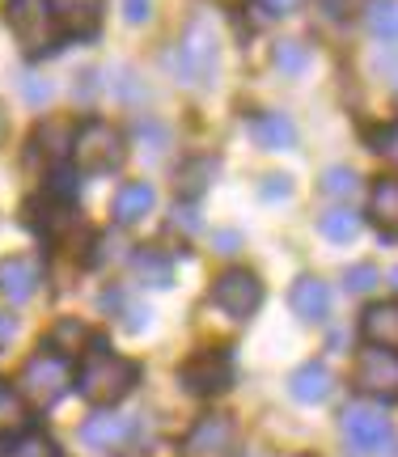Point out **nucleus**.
I'll list each match as a JSON object with an SVG mask.
<instances>
[{
	"label": "nucleus",
	"mask_w": 398,
	"mask_h": 457,
	"mask_svg": "<svg viewBox=\"0 0 398 457\" xmlns=\"http://www.w3.org/2000/svg\"><path fill=\"white\" fill-rule=\"evenodd\" d=\"M72 140H77V128H72V119H43L38 131H34V148L47 157V162H64L72 157Z\"/></svg>",
	"instance_id": "nucleus-16"
},
{
	"label": "nucleus",
	"mask_w": 398,
	"mask_h": 457,
	"mask_svg": "<svg viewBox=\"0 0 398 457\" xmlns=\"http://www.w3.org/2000/svg\"><path fill=\"white\" fill-rule=\"evenodd\" d=\"M81 191V179H77V170H55L51 174V195L60 199V204H72Z\"/></svg>",
	"instance_id": "nucleus-31"
},
{
	"label": "nucleus",
	"mask_w": 398,
	"mask_h": 457,
	"mask_svg": "<svg viewBox=\"0 0 398 457\" xmlns=\"http://www.w3.org/2000/svg\"><path fill=\"white\" fill-rule=\"evenodd\" d=\"M250 136H254V145L263 148H293L297 145V128H293V119L280 111H259L250 119Z\"/></svg>",
	"instance_id": "nucleus-18"
},
{
	"label": "nucleus",
	"mask_w": 398,
	"mask_h": 457,
	"mask_svg": "<svg viewBox=\"0 0 398 457\" xmlns=\"http://www.w3.org/2000/svg\"><path fill=\"white\" fill-rule=\"evenodd\" d=\"M216 170H220L216 157H191V162H183L178 165V174H174V195L178 199H199L208 187H212Z\"/></svg>",
	"instance_id": "nucleus-19"
},
{
	"label": "nucleus",
	"mask_w": 398,
	"mask_h": 457,
	"mask_svg": "<svg viewBox=\"0 0 398 457\" xmlns=\"http://www.w3.org/2000/svg\"><path fill=\"white\" fill-rule=\"evenodd\" d=\"M339 424H344V436H348V445L356 453H386L390 441H394V428H390V420L382 415V407L352 403Z\"/></svg>",
	"instance_id": "nucleus-7"
},
{
	"label": "nucleus",
	"mask_w": 398,
	"mask_h": 457,
	"mask_svg": "<svg viewBox=\"0 0 398 457\" xmlns=\"http://www.w3.org/2000/svg\"><path fill=\"white\" fill-rule=\"evenodd\" d=\"M352 386L377 403H390L398 398V352H386V347H365L356 364H352Z\"/></svg>",
	"instance_id": "nucleus-6"
},
{
	"label": "nucleus",
	"mask_w": 398,
	"mask_h": 457,
	"mask_svg": "<svg viewBox=\"0 0 398 457\" xmlns=\"http://www.w3.org/2000/svg\"><path fill=\"white\" fill-rule=\"evenodd\" d=\"M318 228H322V237H327V242L348 245L352 237L361 233V212H356V208H331V212H322Z\"/></svg>",
	"instance_id": "nucleus-23"
},
{
	"label": "nucleus",
	"mask_w": 398,
	"mask_h": 457,
	"mask_svg": "<svg viewBox=\"0 0 398 457\" xmlns=\"http://www.w3.org/2000/svg\"><path fill=\"white\" fill-rule=\"evenodd\" d=\"M361 335L369 339V347H386V352H398V305H394V301L369 305L365 318H361Z\"/></svg>",
	"instance_id": "nucleus-14"
},
{
	"label": "nucleus",
	"mask_w": 398,
	"mask_h": 457,
	"mask_svg": "<svg viewBox=\"0 0 398 457\" xmlns=\"http://www.w3.org/2000/svg\"><path fill=\"white\" fill-rule=\"evenodd\" d=\"M38 279H43V267L34 259H9L0 262V293L9 296V301H26V296H34V288H38Z\"/></svg>",
	"instance_id": "nucleus-17"
},
{
	"label": "nucleus",
	"mask_w": 398,
	"mask_h": 457,
	"mask_svg": "<svg viewBox=\"0 0 398 457\" xmlns=\"http://www.w3.org/2000/svg\"><path fill=\"white\" fill-rule=\"evenodd\" d=\"M17 335V322H13V313H0V352L9 347V339Z\"/></svg>",
	"instance_id": "nucleus-35"
},
{
	"label": "nucleus",
	"mask_w": 398,
	"mask_h": 457,
	"mask_svg": "<svg viewBox=\"0 0 398 457\" xmlns=\"http://www.w3.org/2000/svg\"><path fill=\"white\" fill-rule=\"evenodd\" d=\"M149 13H153V0H123V17H128L132 26H140Z\"/></svg>",
	"instance_id": "nucleus-34"
},
{
	"label": "nucleus",
	"mask_w": 398,
	"mask_h": 457,
	"mask_svg": "<svg viewBox=\"0 0 398 457\" xmlns=\"http://www.w3.org/2000/svg\"><path fill=\"white\" fill-rule=\"evenodd\" d=\"M373 220L386 237H398V179H382L373 187Z\"/></svg>",
	"instance_id": "nucleus-22"
},
{
	"label": "nucleus",
	"mask_w": 398,
	"mask_h": 457,
	"mask_svg": "<svg viewBox=\"0 0 398 457\" xmlns=\"http://www.w3.org/2000/svg\"><path fill=\"white\" fill-rule=\"evenodd\" d=\"M0 457H60L55 453V445L47 441V436H38V432H26L17 445H9V449H0Z\"/></svg>",
	"instance_id": "nucleus-29"
},
{
	"label": "nucleus",
	"mask_w": 398,
	"mask_h": 457,
	"mask_svg": "<svg viewBox=\"0 0 398 457\" xmlns=\"http://www.w3.org/2000/svg\"><path fill=\"white\" fill-rule=\"evenodd\" d=\"M208 4H220V9H242L246 0H208Z\"/></svg>",
	"instance_id": "nucleus-38"
},
{
	"label": "nucleus",
	"mask_w": 398,
	"mask_h": 457,
	"mask_svg": "<svg viewBox=\"0 0 398 457\" xmlns=\"http://www.w3.org/2000/svg\"><path fill=\"white\" fill-rule=\"evenodd\" d=\"M297 4H301V0H263V9H267V13H276V17H280V13H293Z\"/></svg>",
	"instance_id": "nucleus-36"
},
{
	"label": "nucleus",
	"mask_w": 398,
	"mask_h": 457,
	"mask_svg": "<svg viewBox=\"0 0 398 457\" xmlns=\"http://www.w3.org/2000/svg\"><path fill=\"white\" fill-rule=\"evenodd\" d=\"M237 242H242L237 233H216V250H220V254H233V250H237Z\"/></svg>",
	"instance_id": "nucleus-37"
},
{
	"label": "nucleus",
	"mask_w": 398,
	"mask_h": 457,
	"mask_svg": "<svg viewBox=\"0 0 398 457\" xmlns=\"http://www.w3.org/2000/svg\"><path fill=\"white\" fill-rule=\"evenodd\" d=\"M390 284H394V288H398V267H390Z\"/></svg>",
	"instance_id": "nucleus-39"
},
{
	"label": "nucleus",
	"mask_w": 398,
	"mask_h": 457,
	"mask_svg": "<svg viewBox=\"0 0 398 457\" xmlns=\"http://www.w3.org/2000/svg\"><path fill=\"white\" fill-rule=\"evenodd\" d=\"M288 457H314V453H288Z\"/></svg>",
	"instance_id": "nucleus-40"
},
{
	"label": "nucleus",
	"mask_w": 398,
	"mask_h": 457,
	"mask_svg": "<svg viewBox=\"0 0 398 457\" xmlns=\"http://www.w3.org/2000/svg\"><path fill=\"white\" fill-rule=\"evenodd\" d=\"M377 267L373 262H356V267H348V276H344V288L348 293H373L377 288Z\"/></svg>",
	"instance_id": "nucleus-30"
},
{
	"label": "nucleus",
	"mask_w": 398,
	"mask_h": 457,
	"mask_svg": "<svg viewBox=\"0 0 398 457\" xmlns=\"http://www.w3.org/2000/svg\"><path fill=\"white\" fill-rule=\"evenodd\" d=\"M26 428H30V403L17 386L0 381V436H26Z\"/></svg>",
	"instance_id": "nucleus-21"
},
{
	"label": "nucleus",
	"mask_w": 398,
	"mask_h": 457,
	"mask_svg": "<svg viewBox=\"0 0 398 457\" xmlns=\"http://www.w3.org/2000/svg\"><path fill=\"white\" fill-rule=\"evenodd\" d=\"M216 64H220V55H216L212 21H208V17H195L183 30V38H178L166 55L170 77L178 85H187V89H203V85L216 81Z\"/></svg>",
	"instance_id": "nucleus-2"
},
{
	"label": "nucleus",
	"mask_w": 398,
	"mask_h": 457,
	"mask_svg": "<svg viewBox=\"0 0 398 457\" xmlns=\"http://www.w3.org/2000/svg\"><path fill=\"white\" fill-rule=\"evenodd\" d=\"M212 305L220 313H229V318H250V313L263 305V279L254 276V271L233 267V271H225L212 284Z\"/></svg>",
	"instance_id": "nucleus-8"
},
{
	"label": "nucleus",
	"mask_w": 398,
	"mask_h": 457,
	"mask_svg": "<svg viewBox=\"0 0 398 457\" xmlns=\"http://www.w3.org/2000/svg\"><path fill=\"white\" fill-rule=\"evenodd\" d=\"M136 381H140L136 360L115 356V352H106L102 343H94V347L85 352L81 369H77V390H81V398L94 403V407H115V403H123V398L136 390Z\"/></svg>",
	"instance_id": "nucleus-1"
},
{
	"label": "nucleus",
	"mask_w": 398,
	"mask_h": 457,
	"mask_svg": "<svg viewBox=\"0 0 398 457\" xmlns=\"http://www.w3.org/2000/svg\"><path fill=\"white\" fill-rule=\"evenodd\" d=\"M288 305H293V313L301 322H322L327 310H331V288L318 276H301L293 284V293H288Z\"/></svg>",
	"instance_id": "nucleus-13"
},
{
	"label": "nucleus",
	"mask_w": 398,
	"mask_h": 457,
	"mask_svg": "<svg viewBox=\"0 0 398 457\" xmlns=\"http://www.w3.org/2000/svg\"><path fill=\"white\" fill-rule=\"evenodd\" d=\"M140 428L128 420V415H115V411H102V415H89L81 428V441L89 449H123V445L132 441Z\"/></svg>",
	"instance_id": "nucleus-12"
},
{
	"label": "nucleus",
	"mask_w": 398,
	"mask_h": 457,
	"mask_svg": "<svg viewBox=\"0 0 398 457\" xmlns=\"http://www.w3.org/2000/svg\"><path fill=\"white\" fill-rule=\"evenodd\" d=\"M21 89H26V98H30L34 106H43V102L51 98V85L38 81V77H21Z\"/></svg>",
	"instance_id": "nucleus-33"
},
{
	"label": "nucleus",
	"mask_w": 398,
	"mask_h": 457,
	"mask_svg": "<svg viewBox=\"0 0 398 457\" xmlns=\"http://www.w3.org/2000/svg\"><path fill=\"white\" fill-rule=\"evenodd\" d=\"M331 373H327V364H318V360H310V364H301L297 373L288 377V390H293V398L297 403H322L327 394H331Z\"/></svg>",
	"instance_id": "nucleus-20"
},
{
	"label": "nucleus",
	"mask_w": 398,
	"mask_h": 457,
	"mask_svg": "<svg viewBox=\"0 0 398 457\" xmlns=\"http://www.w3.org/2000/svg\"><path fill=\"white\" fill-rule=\"evenodd\" d=\"M102 9L106 0H51L60 34H72V38H94L102 26Z\"/></svg>",
	"instance_id": "nucleus-11"
},
{
	"label": "nucleus",
	"mask_w": 398,
	"mask_h": 457,
	"mask_svg": "<svg viewBox=\"0 0 398 457\" xmlns=\"http://www.w3.org/2000/svg\"><path fill=\"white\" fill-rule=\"evenodd\" d=\"M128 157V140L115 123L106 119H89L77 128V140H72V162H77V174H111L119 170Z\"/></svg>",
	"instance_id": "nucleus-4"
},
{
	"label": "nucleus",
	"mask_w": 398,
	"mask_h": 457,
	"mask_svg": "<svg viewBox=\"0 0 398 457\" xmlns=\"http://www.w3.org/2000/svg\"><path fill=\"white\" fill-rule=\"evenodd\" d=\"M51 352H60V356H85L89 347H94V339H89V330L81 327V322H60V327L51 330Z\"/></svg>",
	"instance_id": "nucleus-26"
},
{
	"label": "nucleus",
	"mask_w": 398,
	"mask_h": 457,
	"mask_svg": "<svg viewBox=\"0 0 398 457\" xmlns=\"http://www.w3.org/2000/svg\"><path fill=\"white\" fill-rule=\"evenodd\" d=\"M365 26L373 38H398V0H369Z\"/></svg>",
	"instance_id": "nucleus-25"
},
{
	"label": "nucleus",
	"mask_w": 398,
	"mask_h": 457,
	"mask_svg": "<svg viewBox=\"0 0 398 457\" xmlns=\"http://www.w3.org/2000/svg\"><path fill=\"white\" fill-rule=\"evenodd\" d=\"M4 21H9L13 38L21 43V51L30 60L55 51V43H60V26H55V13H51V0H9L4 4Z\"/></svg>",
	"instance_id": "nucleus-5"
},
{
	"label": "nucleus",
	"mask_w": 398,
	"mask_h": 457,
	"mask_svg": "<svg viewBox=\"0 0 398 457\" xmlns=\"http://www.w3.org/2000/svg\"><path fill=\"white\" fill-rule=\"evenodd\" d=\"M136 276L145 279V284H153V288H166L170 279H174V262L162 250H136Z\"/></svg>",
	"instance_id": "nucleus-24"
},
{
	"label": "nucleus",
	"mask_w": 398,
	"mask_h": 457,
	"mask_svg": "<svg viewBox=\"0 0 398 457\" xmlns=\"http://www.w3.org/2000/svg\"><path fill=\"white\" fill-rule=\"evenodd\" d=\"M318 187H322V195H335V199H352V195H356V187H361V179L352 174L348 165H331V170L322 174V182H318Z\"/></svg>",
	"instance_id": "nucleus-28"
},
{
	"label": "nucleus",
	"mask_w": 398,
	"mask_h": 457,
	"mask_svg": "<svg viewBox=\"0 0 398 457\" xmlns=\"http://www.w3.org/2000/svg\"><path fill=\"white\" fill-rule=\"evenodd\" d=\"M183 381L191 394H225L233 386V356L225 347H208L183 364Z\"/></svg>",
	"instance_id": "nucleus-9"
},
{
	"label": "nucleus",
	"mask_w": 398,
	"mask_h": 457,
	"mask_svg": "<svg viewBox=\"0 0 398 457\" xmlns=\"http://www.w3.org/2000/svg\"><path fill=\"white\" fill-rule=\"evenodd\" d=\"M72 381H77V373H72L68 356H60V352L43 347V352H34V356L21 364L17 390H21V398H26V403H34V407H55V403L72 390Z\"/></svg>",
	"instance_id": "nucleus-3"
},
{
	"label": "nucleus",
	"mask_w": 398,
	"mask_h": 457,
	"mask_svg": "<svg viewBox=\"0 0 398 457\" xmlns=\"http://www.w3.org/2000/svg\"><path fill=\"white\" fill-rule=\"evenodd\" d=\"M373 148H377L390 165H398V123H390V128H382V131H373Z\"/></svg>",
	"instance_id": "nucleus-32"
},
{
	"label": "nucleus",
	"mask_w": 398,
	"mask_h": 457,
	"mask_svg": "<svg viewBox=\"0 0 398 457\" xmlns=\"http://www.w3.org/2000/svg\"><path fill=\"white\" fill-rule=\"evenodd\" d=\"M237 445V428L229 415H203L191 432H187V457H229Z\"/></svg>",
	"instance_id": "nucleus-10"
},
{
	"label": "nucleus",
	"mask_w": 398,
	"mask_h": 457,
	"mask_svg": "<svg viewBox=\"0 0 398 457\" xmlns=\"http://www.w3.org/2000/svg\"><path fill=\"white\" fill-rule=\"evenodd\" d=\"M271 60H276V68H280V72L301 77V72H305V64H310V47H305L301 38H280V43H276V51H271Z\"/></svg>",
	"instance_id": "nucleus-27"
},
{
	"label": "nucleus",
	"mask_w": 398,
	"mask_h": 457,
	"mask_svg": "<svg viewBox=\"0 0 398 457\" xmlns=\"http://www.w3.org/2000/svg\"><path fill=\"white\" fill-rule=\"evenodd\" d=\"M153 204H157V195H153L149 182H123L115 204H111V216H115L119 225H140L153 212Z\"/></svg>",
	"instance_id": "nucleus-15"
}]
</instances>
